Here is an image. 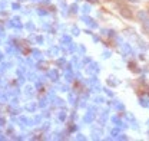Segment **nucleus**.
Returning <instances> with one entry per match:
<instances>
[{"mask_svg": "<svg viewBox=\"0 0 149 141\" xmlns=\"http://www.w3.org/2000/svg\"><path fill=\"white\" fill-rule=\"evenodd\" d=\"M138 18H139V20H142V22H143V20H146V15H145L143 12H141V13L138 15Z\"/></svg>", "mask_w": 149, "mask_h": 141, "instance_id": "obj_2", "label": "nucleus"}, {"mask_svg": "<svg viewBox=\"0 0 149 141\" xmlns=\"http://www.w3.org/2000/svg\"><path fill=\"white\" fill-rule=\"evenodd\" d=\"M120 15L123 16V18H126V19H132V12H130L128 7H120Z\"/></svg>", "mask_w": 149, "mask_h": 141, "instance_id": "obj_1", "label": "nucleus"}]
</instances>
